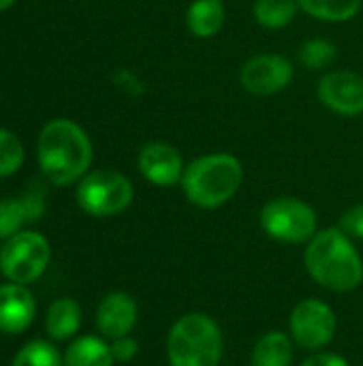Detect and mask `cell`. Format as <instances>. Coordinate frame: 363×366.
<instances>
[{
    "mask_svg": "<svg viewBox=\"0 0 363 366\" xmlns=\"http://www.w3.org/2000/svg\"><path fill=\"white\" fill-rule=\"evenodd\" d=\"M293 79V64L289 58L280 54H259L250 58L242 71L240 81L242 86L259 97H270L282 92Z\"/></svg>",
    "mask_w": 363,
    "mask_h": 366,
    "instance_id": "9",
    "label": "cell"
},
{
    "mask_svg": "<svg viewBox=\"0 0 363 366\" xmlns=\"http://www.w3.org/2000/svg\"><path fill=\"white\" fill-rule=\"evenodd\" d=\"M302 366H349V360L340 354H332V352H315L312 356H308Z\"/></svg>",
    "mask_w": 363,
    "mask_h": 366,
    "instance_id": "26",
    "label": "cell"
},
{
    "mask_svg": "<svg viewBox=\"0 0 363 366\" xmlns=\"http://www.w3.org/2000/svg\"><path fill=\"white\" fill-rule=\"evenodd\" d=\"M36 157L43 176L56 187H66L88 174L92 163V142L73 120L56 118L47 122L39 135Z\"/></svg>",
    "mask_w": 363,
    "mask_h": 366,
    "instance_id": "1",
    "label": "cell"
},
{
    "mask_svg": "<svg viewBox=\"0 0 363 366\" xmlns=\"http://www.w3.org/2000/svg\"><path fill=\"white\" fill-rule=\"evenodd\" d=\"M51 247L39 232H17L0 249V270L11 283L28 285L43 277L49 266Z\"/></svg>",
    "mask_w": 363,
    "mask_h": 366,
    "instance_id": "6",
    "label": "cell"
},
{
    "mask_svg": "<svg viewBox=\"0 0 363 366\" xmlns=\"http://www.w3.org/2000/svg\"><path fill=\"white\" fill-rule=\"evenodd\" d=\"M304 266L321 287L336 294L353 292L363 281L362 255L340 227L321 229L306 242Z\"/></svg>",
    "mask_w": 363,
    "mask_h": 366,
    "instance_id": "2",
    "label": "cell"
},
{
    "mask_svg": "<svg viewBox=\"0 0 363 366\" xmlns=\"http://www.w3.org/2000/svg\"><path fill=\"white\" fill-rule=\"evenodd\" d=\"M24 165V146L15 133L0 129V178L15 174Z\"/></svg>",
    "mask_w": 363,
    "mask_h": 366,
    "instance_id": "23",
    "label": "cell"
},
{
    "mask_svg": "<svg viewBox=\"0 0 363 366\" xmlns=\"http://www.w3.org/2000/svg\"><path fill=\"white\" fill-rule=\"evenodd\" d=\"M297 56H300V62H302L306 69L317 71V69L329 66V64L336 60L338 49H336V45H334L332 41H327V39H308V41L302 43Z\"/></svg>",
    "mask_w": 363,
    "mask_h": 366,
    "instance_id": "21",
    "label": "cell"
},
{
    "mask_svg": "<svg viewBox=\"0 0 363 366\" xmlns=\"http://www.w3.org/2000/svg\"><path fill=\"white\" fill-rule=\"evenodd\" d=\"M338 330V317L334 309L319 300V298H308L295 305L289 317V335L293 343L308 352H321L325 350Z\"/></svg>",
    "mask_w": 363,
    "mask_h": 366,
    "instance_id": "8",
    "label": "cell"
},
{
    "mask_svg": "<svg viewBox=\"0 0 363 366\" xmlns=\"http://www.w3.org/2000/svg\"><path fill=\"white\" fill-rule=\"evenodd\" d=\"M244 182V167L237 157L229 152H214L195 159L182 176V191L186 199L203 210L225 206Z\"/></svg>",
    "mask_w": 363,
    "mask_h": 366,
    "instance_id": "3",
    "label": "cell"
},
{
    "mask_svg": "<svg viewBox=\"0 0 363 366\" xmlns=\"http://www.w3.org/2000/svg\"><path fill=\"white\" fill-rule=\"evenodd\" d=\"M186 26L197 39H210L225 26L223 0H195L186 11Z\"/></svg>",
    "mask_w": 363,
    "mask_h": 366,
    "instance_id": "17",
    "label": "cell"
},
{
    "mask_svg": "<svg viewBox=\"0 0 363 366\" xmlns=\"http://www.w3.org/2000/svg\"><path fill=\"white\" fill-rule=\"evenodd\" d=\"M36 317V300L26 285H0V332L21 335Z\"/></svg>",
    "mask_w": 363,
    "mask_h": 366,
    "instance_id": "13",
    "label": "cell"
},
{
    "mask_svg": "<svg viewBox=\"0 0 363 366\" xmlns=\"http://www.w3.org/2000/svg\"><path fill=\"white\" fill-rule=\"evenodd\" d=\"M133 184L113 169H96L86 174L77 187V204L92 217H113L124 212L133 202Z\"/></svg>",
    "mask_w": 363,
    "mask_h": 366,
    "instance_id": "7",
    "label": "cell"
},
{
    "mask_svg": "<svg viewBox=\"0 0 363 366\" xmlns=\"http://www.w3.org/2000/svg\"><path fill=\"white\" fill-rule=\"evenodd\" d=\"M141 176L156 187H173L182 182L184 176V161L178 148L165 142H152L145 144L137 159Z\"/></svg>",
    "mask_w": 363,
    "mask_h": 366,
    "instance_id": "11",
    "label": "cell"
},
{
    "mask_svg": "<svg viewBox=\"0 0 363 366\" xmlns=\"http://www.w3.org/2000/svg\"><path fill=\"white\" fill-rule=\"evenodd\" d=\"M139 307L137 300L126 292H111L107 294L98 309H96V328L103 339H120L133 332L137 326Z\"/></svg>",
    "mask_w": 363,
    "mask_h": 366,
    "instance_id": "12",
    "label": "cell"
},
{
    "mask_svg": "<svg viewBox=\"0 0 363 366\" xmlns=\"http://www.w3.org/2000/svg\"><path fill=\"white\" fill-rule=\"evenodd\" d=\"M317 94L325 107L340 116L363 112V77L353 71H329L319 79Z\"/></svg>",
    "mask_w": 363,
    "mask_h": 366,
    "instance_id": "10",
    "label": "cell"
},
{
    "mask_svg": "<svg viewBox=\"0 0 363 366\" xmlns=\"http://www.w3.org/2000/svg\"><path fill=\"white\" fill-rule=\"evenodd\" d=\"M338 227L351 238V240H363V204L351 206L342 217Z\"/></svg>",
    "mask_w": 363,
    "mask_h": 366,
    "instance_id": "24",
    "label": "cell"
},
{
    "mask_svg": "<svg viewBox=\"0 0 363 366\" xmlns=\"http://www.w3.org/2000/svg\"><path fill=\"white\" fill-rule=\"evenodd\" d=\"M109 345H111V354H113L116 362H131L139 354V343L131 335L113 339Z\"/></svg>",
    "mask_w": 363,
    "mask_h": 366,
    "instance_id": "25",
    "label": "cell"
},
{
    "mask_svg": "<svg viewBox=\"0 0 363 366\" xmlns=\"http://www.w3.org/2000/svg\"><path fill=\"white\" fill-rule=\"evenodd\" d=\"M81 328V307L64 296L49 305L45 315V332L51 341H71Z\"/></svg>",
    "mask_w": 363,
    "mask_h": 366,
    "instance_id": "14",
    "label": "cell"
},
{
    "mask_svg": "<svg viewBox=\"0 0 363 366\" xmlns=\"http://www.w3.org/2000/svg\"><path fill=\"white\" fill-rule=\"evenodd\" d=\"M223 350L220 326L205 313H186L169 328V366H220Z\"/></svg>",
    "mask_w": 363,
    "mask_h": 366,
    "instance_id": "4",
    "label": "cell"
},
{
    "mask_svg": "<svg viewBox=\"0 0 363 366\" xmlns=\"http://www.w3.org/2000/svg\"><path fill=\"white\" fill-rule=\"evenodd\" d=\"M13 4H15V0H0V11H6Z\"/></svg>",
    "mask_w": 363,
    "mask_h": 366,
    "instance_id": "27",
    "label": "cell"
},
{
    "mask_svg": "<svg viewBox=\"0 0 363 366\" xmlns=\"http://www.w3.org/2000/svg\"><path fill=\"white\" fill-rule=\"evenodd\" d=\"M24 223H30L28 206L24 195L15 199H2L0 202V238H11L17 232H21Z\"/></svg>",
    "mask_w": 363,
    "mask_h": 366,
    "instance_id": "22",
    "label": "cell"
},
{
    "mask_svg": "<svg viewBox=\"0 0 363 366\" xmlns=\"http://www.w3.org/2000/svg\"><path fill=\"white\" fill-rule=\"evenodd\" d=\"M11 366H64V360L53 343L36 339L15 354Z\"/></svg>",
    "mask_w": 363,
    "mask_h": 366,
    "instance_id": "20",
    "label": "cell"
},
{
    "mask_svg": "<svg viewBox=\"0 0 363 366\" xmlns=\"http://www.w3.org/2000/svg\"><path fill=\"white\" fill-rule=\"evenodd\" d=\"M297 2L308 15L321 21H349L359 13L363 4V0H297Z\"/></svg>",
    "mask_w": 363,
    "mask_h": 366,
    "instance_id": "18",
    "label": "cell"
},
{
    "mask_svg": "<svg viewBox=\"0 0 363 366\" xmlns=\"http://www.w3.org/2000/svg\"><path fill=\"white\" fill-rule=\"evenodd\" d=\"M297 0H255L252 15L265 28H285L295 19Z\"/></svg>",
    "mask_w": 363,
    "mask_h": 366,
    "instance_id": "19",
    "label": "cell"
},
{
    "mask_svg": "<svg viewBox=\"0 0 363 366\" xmlns=\"http://www.w3.org/2000/svg\"><path fill=\"white\" fill-rule=\"evenodd\" d=\"M261 229L282 244H306L317 234V212L297 197L270 199L259 214Z\"/></svg>",
    "mask_w": 363,
    "mask_h": 366,
    "instance_id": "5",
    "label": "cell"
},
{
    "mask_svg": "<svg viewBox=\"0 0 363 366\" xmlns=\"http://www.w3.org/2000/svg\"><path fill=\"white\" fill-rule=\"evenodd\" d=\"M295 358L293 339L287 332H265L250 352V366H291Z\"/></svg>",
    "mask_w": 363,
    "mask_h": 366,
    "instance_id": "15",
    "label": "cell"
},
{
    "mask_svg": "<svg viewBox=\"0 0 363 366\" xmlns=\"http://www.w3.org/2000/svg\"><path fill=\"white\" fill-rule=\"evenodd\" d=\"M64 366H113L111 345L101 337H77L62 354Z\"/></svg>",
    "mask_w": 363,
    "mask_h": 366,
    "instance_id": "16",
    "label": "cell"
}]
</instances>
